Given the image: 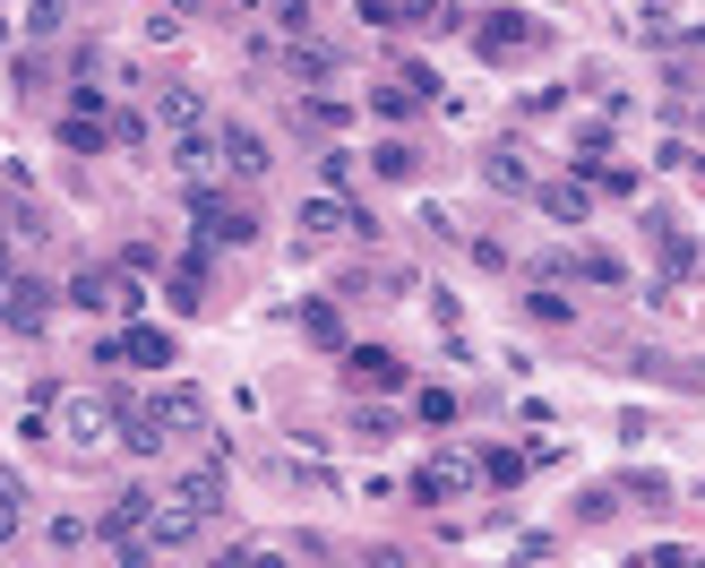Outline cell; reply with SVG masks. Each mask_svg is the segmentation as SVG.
I'll return each mask as SVG.
<instances>
[{
	"instance_id": "obj_30",
	"label": "cell",
	"mask_w": 705,
	"mask_h": 568,
	"mask_svg": "<svg viewBox=\"0 0 705 568\" xmlns=\"http://www.w3.org/2000/svg\"><path fill=\"white\" fill-rule=\"evenodd\" d=\"M421 422H439V431L456 422V397H448V388H421Z\"/></svg>"
},
{
	"instance_id": "obj_1",
	"label": "cell",
	"mask_w": 705,
	"mask_h": 568,
	"mask_svg": "<svg viewBox=\"0 0 705 568\" xmlns=\"http://www.w3.org/2000/svg\"><path fill=\"white\" fill-rule=\"evenodd\" d=\"M216 508H225V466L172 474V482L156 491V535H163V551H181L190 535H207V526H216Z\"/></svg>"
},
{
	"instance_id": "obj_34",
	"label": "cell",
	"mask_w": 705,
	"mask_h": 568,
	"mask_svg": "<svg viewBox=\"0 0 705 568\" xmlns=\"http://www.w3.org/2000/svg\"><path fill=\"white\" fill-rule=\"evenodd\" d=\"M361 568H414V551H370Z\"/></svg>"
},
{
	"instance_id": "obj_32",
	"label": "cell",
	"mask_w": 705,
	"mask_h": 568,
	"mask_svg": "<svg viewBox=\"0 0 705 568\" xmlns=\"http://www.w3.org/2000/svg\"><path fill=\"white\" fill-rule=\"evenodd\" d=\"M310 336H319V345H345V319H336V310L319 301V310H310Z\"/></svg>"
},
{
	"instance_id": "obj_36",
	"label": "cell",
	"mask_w": 705,
	"mask_h": 568,
	"mask_svg": "<svg viewBox=\"0 0 705 568\" xmlns=\"http://www.w3.org/2000/svg\"><path fill=\"white\" fill-rule=\"evenodd\" d=\"M688 568H705V560H697V551H688Z\"/></svg>"
},
{
	"instance_id": "obj_15",
	"label": "cell",
	"mask_w": 705,
	"mask_h": 568,
	"mask_svg": "<svg viewBox=\"0 0 705 568\" xmlns=\"http://www.w3.org/2000/svg\"><path fill=\"white\" fill-rule=\"evenodd\" d=\"M43 310H52V293H43L34 276H9V328L34 336V328H43Z\"/></svg>"
},
{
	"instance_id": "obj_17",
	"label": "cell",
	"mask_w": 705,
	"mask_h": 568,
	"mask_svg": "<svg viewBox=\"0 0 705 568\" xmlns=\"http://www.w3.org/2000/svg\"><path fill=\"white\" fill-rule=\"evenodd\" d=\"M103 138H112V121H87V112H69V121H61L69 156H103Z\"/></svg>"
},
{
	"instance_id": "obj_9",
	"label": "cell",
	"mask_w": 705,
	"mask_h": 568,
	"mask_svg": "<svg viewBox=\"0 0 705 568\" xmlns=\"http://www.w3.org/2000/svg\"><path fill=\"white\" fill-rule=\"evenodd\" d=\"M301 233H319V241H352V233H370V216L352 199H336V190H319V199H301Z\"/></svg>"
},
{
	"instance_id": "obj_29",
	"label": "cell",
	"mask_w": 705,
	"mask_h": 568,
	"mask_svg": "<svg viewBox=\"0 0 705 568\" xmlns=\"http://www.w3.org/2000/svg\"><path fill=\"white\" fill-rule=\"evenodd\" d=\"M525 310H534L543 328H559V319H568V293H550V285H543V293H525Z\"/></svg>"
},
{
	"instance_id": "obj_35",
	"label": "cell",
	"mask_w": 705,
	"mask_h": 568,
	"mask_svg": "<svg viewBox=\"0 0 705 568\" xmlns=\"http://www.w3.org/2000/svg\"><path fill=\"white\" fill-rule=\"evenodd\" d=\"M688 121H697V130H705V87H697V103H688Z\"/></svg>"
},
{
	"instance_id": "obj_7",
	"label": "cell",
	"mask_w": 705,
	"mask_h": 568,
	"mask_svg": "<svg viewBox=\"0 0 705 568\" xmlns=\"http://www.w3.org/2000/svg\"><path fill=\"white\" fill-rule=\"evenodd\" d=\"M474 482H481V466H474V457L439 448V457H430V466L414 474V500H421V508H439V500H456V491H474Z\"/></svg>"
},
{
	"instance_id": "obj_20",
	"label": "cell",
	"mask_w": 705,
	"mask_h": 568,
	"mask_svg": "<svg viewBox=\"0 0 705 568\" xmlns=\"http://www.w3.org/2000/svg\"><path fill=\"white\" fill-rule=\"evenodd\" d=\"M543 207L559 216V225H585V207H594V199H585V181H550V190H543Z\"/></svg>"
},
{
	"instance_id": "obj_16",
	"label": "cell",
	"mask_w": 705,
	"mask_h": 568,
	"mask_svg": "<svg viewBox=\"0 0 705 568\" xmlns=\"http://www.w3.org/2000/svg\"><path fill=\"white\" fill-rule=\"evenodd\" d=\"M225 156H232V172H241V181H258V172H267V138L241 130V121H225Z\"/></svg>"
},
{
	"instance_id": "obj_11",
	"label": "cell",
	"mask_w": 705,
	"mask_h": 568,
	"mask_svg": "<svg viewBox=\"0 0 705 568\" xmlns=\"http://www.w3.org/2000/svg\"><path fill=\"white\" fill-rule=\"evenodd\" d=\"M345 379H352V388H379V397H387V388H405L414 370L396 362L387 345H352V353H345Z\"/></svg>"
},
{
	"instance_id": "obj_21",
	"label": "cell",
	"mask_w": 705,
	"mask_h": 568,
	"mask_svg": "<svg viewBox=\"0 0 705 568\" xmlns=\"http://www.w3.org/2000/svg\"><path fill=\"white\" fill-rule=\"evenodd\" d=\"M198 293H207V259H181V268H172V310H198Z\"/></svg>"
},
{
	"instance_id": "obj_19",
	"label": "cell",
	"mask_w": 705,
	"mask_h": 568,
	"mask_svg": "<svg viewBox=\"0 0 705 568\" xmlns=\"http://www.w3.org/2000/svg\"><path fill=\"white\" fill-rule=\"evenodd\" d=\"M370 172H379V181H414V172H421V156L405 147V138H387L379 156H370Z\"/></svg>"
},
{
	"instance_id": "obj_28",
	"label": "cell",
	"mask_w": 705,
	"mask_h": 568,
	"mask_svg": "<svg viewBox=\"0 0 705 568\" xmlns=\"http://www.w3.org/2000/svg\"><path fill=\"white\" fill-rule=\"evenodd\" d=\"M285 69H292V78H327V69H336V61H327L319 43H292V52H285Z\"/></svg>"
},
{
	"instance_id": "obj_10",
	"label": "cell",
	"mask_w": 705,
	"mask_h": 568,
	"mask_svg": "<svg viewBox=\"0 0 705 568\" xmlns=\"http://www.w3.org/2000/svg\"><path fill=\"white\" fill-rule=\"evenodd\" d=\"M96 362H103V370H112V362H147V370H163V362H172V336H163V328H121V336H103Z\"/></svg>"
},
{
	"instance_id": "obj_26",
	"label": "cell",
	"mask_w": 705,
	"mask_h": 568,
	"mask_svg": "<svg viewBox=\"0 0 705 568\" xmlns=\"http://www.w3.org/2000/svg\"><path fill=\"white\" fill-rule=\"evenodd\" d=\"M663 233V268L672 276H697V250H688V233H672V225H654Z\"/></svg>"
},
{
	"instance_id": "obj_4",
	"label": "cell",
	"mask_w": 705,
	"mask_h": 568,
	"mask_svg": "<svg viewBox=\"0 0 705 568\" xmlns=\"http://www.w3.org/2000/svg\"><path fill=\"white\" fill-rule=\"evenodd\" d=\"M190 225H198V241H207V250H250V241H258V216H250V207H232L225 190L190 199Z\"/></svg>"
},
{
	"instance_id": "obj_2",
	"label": "cell",
	"mask_w": 705,
	"mask_h": 568,
	"mask_svg": "<svg viewBox=\"0 0 705 568\" xmlns=\"http://www.w3.org/2000/svg\"><path fill=\"white\" fill-rule=\"evenodd\" d=\"M103 542H112V560H121V568H156V551H163L156 491H121V500L103 508Z\"/></svg>"
},
{
	"instance_id": "obj_18",
	"label": "cell",
	"mask_w": 705,
	"mask_h": 568,
	"mask_svg": "<svg viewBox=\"0 0 705 568\" xmlns=\"http://www.w3.org/2000/svg\"><path fill=\"white\" fill-rule=\"evenodd\" d=\"M345 121H352V112H345V103H336V96H301V130L336 138V130H345Z\"/></svg>"
},
{
	"instance_id": "obj_24",
	"label": "cell",
	"mask_w": 705,
	"mask_h": 568,
	"mask_svg": "<svg viewBox=\"0 0 705 568\" xmlns=\"http://www.w3.org/2000/svg\"><path fill=\"white\" fill-rule=\"evenodd\" d=\"M481 181H490V190H525V156H508V147H499V156L481 165Z\"/></svg>"
},
{
	"instance_id": "obj_13",
	"label": "cell",
	"mask_w": 705,
	"mask_h": 568,
	"mask_svg": "<svg viewBox=\"0 0 705 568\" xmlns=\"http://www.w3.org/2000/svg\"><path fill=\"white\" fill-rule=\"evenodd\" d=\"M292 560H301V551H292L285 535H250V542H232L216 568H292Z\"/></svg>"
},
{
	"instance_id": "obj_14",
	"label": "cell",
	"mask_w": 705,
	"mask_h": 568,
	"mask_svg": "<svg viewBox=\"0 0 705 568\" xmlns=\"http://www.w3.org/2000/svg\"><path fill=\"white\" fill-rule=\"evenodd\" d=\"M156 121L172 138H198V130H207V103H198L190 87H163V96H156Z\"/></svg>"
},
{
	"instance_id": "obj_22",
	"label": "cell",
	"mask_w": 705,
	"mask_h": 568,
	"mask_svg": "<svg viewBox=\"0 0 705 568\" xmlns=\"http://www.w3.org/2000/svg\"><path fill=\"white\" fill-rule=\"evenodd\" d=\"M525 466H534V457H516V448H490V457H481V482H499V491H508V482H525Z\"/></svg>"
},
{
	"instance_id": "obj_33",
	"label": "cell",
	"mask_w": 705,
	"mask_h": 568,
	"mask_svg": "<svg viewBox=\"0 0 705 568\" xmlns=\"http://www.w3.org/2000/svg\"><path fill=\"white\" fill-rule=\"evenodd\" d=\"M628 568H688V551H672V542H663V551H637Z\"/></svg>"
},
{
	"instance_id": "obj_6",
	"label": "cell",
	"mask_w": 705,
	"mask_h": 568,
	"mask_svg": "<svg viewBox=\"0 0 705 568\" xmlns=\"http://www.w3.org/2000/svg\"><path fill=\"white\" fill-rule=\"evenodd\" d=\"M172 165H181V181H190V199H207V190H216V181L232 172V156H225V130L172 138Z\"/></svg>"
},
{
	"instance_id": "obj_5",
	"label": "cell",
	"mask_w": 705,
	"mask_h": 568,
	"mask_svg": "<svg viewBox=\"0 0 705 568\" xmlns=\"http://www.w3.org/2000/svg\"><path fill=\"white\" fill-rule=\"evenodd\" d=\"M550 27L543 18H525V9H490L481 18V61H516V52H543Z\"/></svg>"
},
{
	"instance_id": "obj_25",
	"label": "cell",
	"mask_w": 705,
	"mask_h": 568,
	"mask_svg": "<svg viewBox=\"0 0 705 568\" xmlns=\"http://www.w3.org/2000/svg\"><path fill=\"white\" fill-rule=\"evenodd\" d=\"M414 87H405V78H396V87H379V96H370V112H379V121H405V112H414Z\"/></svg>"
},
{
	"instance_id": "obj_31",
	"label": "cell",
	"mask_w": 705,
	"mask_h": 568,
	"mask_svg": "<svg viewBox=\"0 0 705 568\" xmlns=\"http://www.w3.org/2000/svg\"><path fill=\"white\" fill-rule=\"evenodd\" d=\"M577 268H585V276H594V285H619V259H610V250H585Z\"/></svg>"
},
{
	"instance_id": "obj_8",
	"label": "cell",
	"mask_w": 705,
	"mask_h": 568,
	"mask_svg": "<svg viewBox=\"0 0 705 568\" xmlns=\"http://www.w3.org/2000/svg\"><path fill=\"white\" fill-rule=\"evenodd\" d=\"M69 301H78V310H138V293H129V268H78L69 276Z\"/></svg>"
},
{
	"instance_id": "obj_27",
	"label": "cell",
	"mask_w": 705,
	"mask_h": 568,
	"mask_svg": "<svg viewBox=\"0 0 705 568\" xmlns=\"http://www.w3.org/2000/svg\"><path fill=\"white\" fill-rule=\"evenodd\" d=\"M352 172H361V165H352L345 147H327V156H319V181H327V190H336V199H345V190H352Z\"/></svg>"
},
{
	"instance_id": "obj_23",
	"label": "cell",
	"mask_w": 705,
	"mask_h": 568,
	"mask_svg": "<svg viewBox=\"0 0 705 568\" xmlns=\"http://www.w3.org/2000/svg\"><path fill=\"white\" fill-rule=\"evenodd\" d=\"M0 535H27V482L18 474L0 482Z\"/></svg>"
},
{
	"instance_id": "obj_12",
	"label": "cell",
	"mask_w": 705,
	"mask_h": 568,
	"mask_svg": "<svg viewBox=\"0 0 705 568\" xmlns=\"http://www.w3.org/2000/svg\"><path fill=\"white\" fill-rule=\"evenodd\" d=\"M147 413H156V431H163V439H172V431L207 439V397H198V388H163V397L147 405Z\"/></svg>"
},
{
	"instance_id": "obj_3",
	"label": "cell",
	"mask_w": 705,
	"mask_h": 568,
	"mask_svg": "<svg viewBox=\"0 0 705 568\" xmlns=\"http://www.w3.org/2000/svg\"><path fill=\"white\" fill-rule=\"evenodd\" d=\"M121 413H129V405H121V397H103V388H69V397L52 405V431H61L69 448H103Z\"/></svg>"
}]
</instances>
